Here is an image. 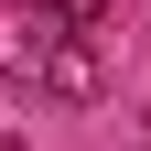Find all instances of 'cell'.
Returning <instances> with one entry per match:
<instances>
[{
    "instance_id": "obj_1",
    "label": "cell",
    "mask_w": 151,
    "mask_h": 151,
    "mask_svg": "<svg viewBox=\"0 0 151 151\" xmlns=\"http://www.w3.org/2000/svg\"><path fill=\"white\" fill-rule=\"evenodd\" d=\"M32 65H43V97H54V108H97V97H108V54H97V32H65V43H43Z\"/></svg>"
},
{
    "instance_id": "obj_2",
    "label": "cell",
    "mask_w": 151,
    "mask_h": 151,
    "mask_svg": "<svg viewBox=\"0 0 151 151\" xmlns=\"http://www.w3.org/2000/svg\"><path fill=\"white\" fill-rule=\"evenodd\" d=\"M65 32H76V22H65V0H22V54H43V43H65Z\"/></svg>"
},
{
    "instance_id": "obj_3",
    "label": "cell",
    "mask_w": 151,
    "mask_h": 151,
    "mask_svg": "<svg viewBox=\"0 0 151 151\" xmlns=\"http://www.w3.org/2000/svg\"><path fill=\"white\" fill-rule=\"evenodd\" d=\"M140 151H151V140H140Z\"/></svg>"
}]
</instances>
